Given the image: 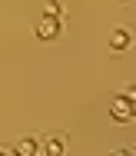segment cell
I'll use <instances>...</instances> for the list:
<instances>
[{
	"label": "cell",
	"mask_w": 136,
	"mask_h": 156,
	"mask_svg": "<svg viewBox=\"0 0 136 156\" xmlns=\"http://www.w3.org/2000/svg\"><path fill=\"white\" fill-rule=\"evenodd\" d=\"M60 30H63V17H50V13H43L40 20H37V37L40 40H57L60 37Z\"/></svg>",
	"instance_id": "1"
},
{
	"label": "cell",
	"mask_w": 136,
	"mask_h": 156,
	"mask_svg": "<svg viewBox=\"0 0 136 156\" xmlns=\"http://www.w3.org/2000/svg\"><path fill=\"white\" fill-rule=\"evenodd\" d=\"M110 116L116 120V123H126V120H133V100L123 93L113 100V110H110Z\"/></svg>",
	"instance_id": "2"
},
{
	"label": "cell",
	"mask_w": 136,
	"mask_h": 156,
	"mask_svg": "<svg viewBox=\"0 0 136 156\" xmlns=\"http://www.w3.org/2000/svg\"><path fill=\"white\" fill-rule=\"evenodd\" d=\"M13 153L17 156H37L40 153V143H37L33 136H20V140L13 143Z\"/></svg>",
	"instance_id": "3"
},
{
	"label": "cell",
	"mask_w": 136,
	"mask_h": 156,
	"mask_svg": "<svg viewBox=\"0 0 136 156\" xmlns=\"http://www.w3.org/2000/svg\"><path fill=\"white\" fill-rule=\"evenodd\" d=\"M130 43H133V37H130V30H126V27H116V30L110 33V47H113L116 53H120V50H126Z\"/></svg>",
	"instance_id": "4"
},
{
	"label": "cell",
	"mask_w": 136,
	"mask_h": 156,
	"mask_svg": "<svg viewBox=\"0 0 136 156\" xmlns=\"http://www.w3.org/2000/svg\"><path fill=\"white\" fill-rule=\"evenodd\" d=\"M63 150H67V136H60V133H57V136H50V140H47V146H40V153H47V156H60Z\"/></svg>",
	"instance_id": "5"
},
{
	"label": "cell",
	"mask_w": 136,
	"mask_h": 156,
	"mask_svg": "<svg viewBox=\"0 0 136 156\" xmlns=\"http://www.w3.org/2000/svg\"><path fill=\"white\" fill-rule=\"evenodd\" d=\"M43 13H50V17H63V0H47Z\"/></svg>",
	"instance_id": "6"
},
{
	"label": "cell",
	"mask_w": 136,
	"mask_h": 156,
	"mask_svg": "<svg viewBox=\"0 0 136 156\" xmlns=\"http://www.w3.org/2000/svg\"><path fill=\"white\" fill-rule=\"evenodd\" d=\"M123 3H130V0H123Z\"/></svg>",
	"instance_id": "7"
}]
</instances>
